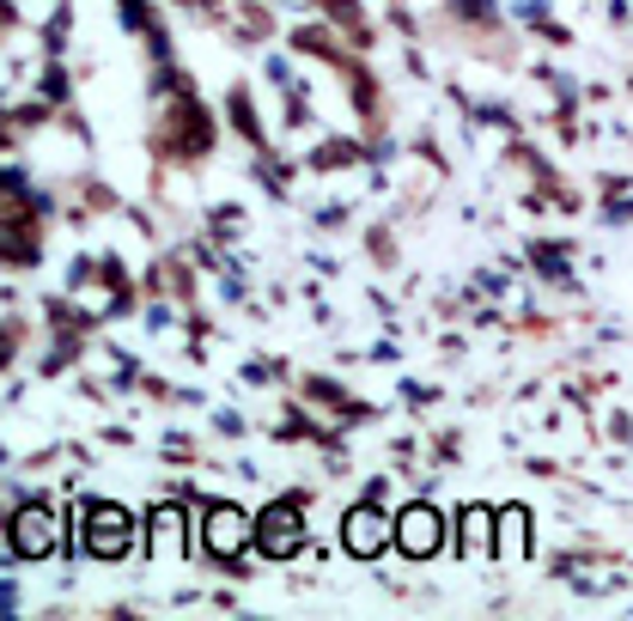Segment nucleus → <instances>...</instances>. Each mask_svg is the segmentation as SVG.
<instances>
[{"instance_id": "1", "label": "nucleus", "mask_w": 633, "mask_h": 621, "mask_svg": "<svg viewBox=\"0 0 633 621\" xmlns=\"http://www.w3.org/2000/svg\"><path fill=\"white\" fill-rule=\"evenodd\" d=\"M86 543H92V555H123L128 518L116 512V506H92V512H86Z\"/></svg>"}, {"instance_id": "2", "label": "nucleus", "mask_w": 633, "mask_h": 621, "mask_svg": "<svg viewBox=\"0 0 633 621\" xmlns=\"http://www.w3.org/2000/svg\"><path fill=\"white\" fill-rule=\"evenodd\" d=\"M390 530H396V543L408 548V555H433V548H439V518L427 512V506H415V512H402Z\"/></svg>"}, {"instance_id": "3", "label": "nucleus", "mask_w": 633, "mask_h": 621, "mask_svg": "<svg viewBox=\"0 0 633 621\" xmlns=\"http://www.w3.org/2000/svg\"><path fill=\"white\" fill-rule=\"evenodd\" d=\"M244 536H250V524H244V512H232V506H219V512L207 518V548H214V555H238Z\"/></svg>"}, {"instance_id": "4", "label": "nucleus", "mask_w": 633, "mask_h": 621, "mask_svg": "<svg viewBox=\"0 0 633 621\" xmlns=\"http://www.w3.org/2000/svg\"><path fill=\"white\" fill-rule=\"evenodd\" d=\"M18 548H25V555H49V548H55V518L43 512V506H31V512L18 518Z\"/></svg>"}, {"instance_id": "5", "label": "nucleus", "mask_w": 633, "mask_h": 621, "mask_svg": "<svg viewBox=\"0 0 633 621\" xmlns=\"http://www.w3.org/2000/svg\"><path fill=\"white\" fill-rule=\"evenodd\" d=\"M384 536H390V524L378 512H354V518H347V548H354V555H378Z\"/></svg>"}, {"instance_id": "6", "label": "nucleus", "mask_w": 633, "mask_h": 621, "mask_svg": "<svg viewBox=\"0 0 633 621\" xmlns=\"http://www.w3.org/2000/svg\"><path fill=\"white\" fill-rule=\"evenodd\" d=\"M263 548H268V555H287V548H293V512H287V506H280V512H268Z\"/></svg>"}]
</instances>
